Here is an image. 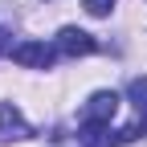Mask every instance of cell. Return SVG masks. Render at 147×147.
Masks as SVG:
<instances>
[{"mask_svg": "<svg viewBox=\"0 0 147 147\" xmlns=\"http://www.w3.org/2000/svg\"><path fill=\"white\" fill-rule=\"evenodd\" d=\"M139 135H143L139 123L123 127V131H110V123H82V131H78L82 147H119V143H135Z\"/></svg>", "mask_w": 147, "mask_h": 147, "instance_id": "obj_1", "label": "cell"}, {"mask_svg": "<svg viewBox=\"0 0 147 147\" xmlns=\"http://www.w3.org/2000/svg\"><path fill=\"white\" fill-rule=\"evenodd\" d=\"M53 57H57V45H45V41H21L12 49V61L25 69H49Z\"/></svg>", "mask_w": 147, "mask_h": 147, "instance_id": "obj_2", "label": "cell"}, {"mask_svg": "<svg viewBox=\"0 0 147 147\" xmlns=\"http://www.w3.org/2000/svg\"><path fill=\"white\" fill-rule=\"evenodd\" d=\"M16 139H33V127L12 102H0V143H16Z\"/></svg>", "mask_w": 147, "mask_h": 147, "instance_id": "obj_3", "label": "cell"}, {"mask_svg": "<svg viewBox=\"0 0 147 147\" xmlns=\"http://www.w3.org/2000/svg\"><path fill=\"white\" fill-rule=\"evenodd\" d=\"M119 110V94L115 90H98V94H90L86 106H82V123H110Z\"/></svg>", "mask_w": 147, "mask_h": 147, "instance_id": "obj_4", "label": "cell"}, {"mask_svg": "<svg viewBox=\"0 0 147 147\" xmlns=\"http://www.w3.org/2000/svg\"><path fill=\"white\" fill-rule=\"evenodd\" d=\"M94 49H98V41L90 33L74 29V25H65L57 33V53H65V57H86V53H94Z\"/></svg>", "mask_w": 147, "mask_h": 147, "instance_id": "obj_5", "label": "cell"}, {"mask_svg": "<svg viewBox=\"0 0 147 147\" xmlns=\"http://www.w3.org/2000/svg\"><path fill=\"white\" fill-rule=\"evenodd\" d=\"M127 98H131L135 115L147 123V78H131V86H127Z\"/></svg>", "mask_w": 147, "mask_h": 147, "instance_id": "obj_6", "label": "cell"}, {"mask_svg": "<svg viewBox=\"0 0 147 147\" xmlns=\"http://www.w3.org/2000/svg\"><path fill=\"white\" fill-rule=\"evenodd\" d=\"M90 16H110V8H115V0H82Z\"/></svg>", "mask_w": 147, "mask_h": 147, "instance_id": "obj_7", "label": "cell"}, {"mask_svg": "<svg viewBox=\"0 0 147 147\" xmlns=\"http://www.w3.org/2000/svg\"><path fill=\"white\" fill-rule=\"evenodd\" d=\"M16 45H12V33L8 29H0V57H4V53H12Z\"/></svg>", "mask_w": 147, "mask_h": 147, "instance_id": "obj_8", "label": "cell"}]
</instances>
